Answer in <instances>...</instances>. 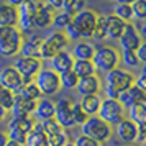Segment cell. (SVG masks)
Segmentation results:
<instances>
[{
  "mask_svg": "<svg viewBox=\"0 0 146 146\" xmlns=\"http://www.w3.org/2000/svg\"><path fill=\"white\" fill-rule=\"evenodd\" d=\"M135 84V76L126 69L115 67L112 71L105 72V86H102V90L105 94V99L118 100V95L128 87Z\"/></svg>",
  "mask_w": 146,
  "mask_h": 146,
  "instance_id": "6da1fadb",
  "label": "cell"
},
{
  "mask_svg": "<svg viewBox=\"0 0 146 146\" xmlns=\"http://www.w3.org/2000/svg\"><path fill=\"white\" fill-rule=\"evenodd\" d=\"M23 33L17 27H0V56L15 58L20 53Z\"/></svg>",
  "mask_w": 146,
  "mask_h": 146,
  "instance_id": "7a4b0ae2",
  "label": "cell"
},
{
  "mask_svg": "<svg viewBox=\"0 0 146 146\" xmlns=\"http://www.w3.org/2000/svg\"><path fill=\"white\" fill-rule=\"evenodd\" d=\"M80 135H86L99 143H105L112 138L113 126L95 115V117H89L84 121V125H80Z\"/></svg>",
  "mask_w": 146,
  "mask_h": 146,
  "instance_id": "3957f363",
  "label": "cell"
},
{
  "mask_svg": "<svg viewBox=\"0 0 146 146\" xmlns=\"http://www.w3.org/2000/svg\"><path fill=\"white\" fill-rule=\"evenodd\" d=\"M67 38L62 31H54V33L48 35L46 38L41 40L40 46V59L41 61H49L54 54L64 51L67 48Z\"/></svg>",
  "mask_w": 146,
  "mask_h": 146,
  "instance_id": "277c9868",
  "label": "cell"
},
{
  "mask_svg": "<svg viewBox=\"0 0 146 146\" xmlns=\"http://www.w3.org/2000/svg\"><path fill=\"white\" fill-rule=\"evenodd\" d=\"M35 84L40 89L41 97H48L51 99L53 95L61 90L59 84V74H56L53 69H41L40 72L35 76Z\"/></svg>",
  "mask_w": 146,
  "mask_h": 146,
  "instance_id": "5b68a950",
  "label": "cell"
},
{
  "mask_svg": "<svg viewBox=\"0 0 146 146\" xmlns=\"http://www.w3.org/2000/svg\"><path fill=\"white\" fill-rule=\"evenodd\" d=\"M35 125H36V121L33 117H12V120L8 121L7 138L25 145L28 133L35 128Z\"/></svg>",
  "mask_w": 146,
  "mask_h": 146,
  "instance_id": "8992f818",
  "label": "cell"
},
{
  "mask_svg": "<svg viewBox=\"0 0 146 146\" xmlns=\"http://www.w3.org/2000/svg\"><path fill=\"white\" fill-rule=\"evenodd\" d=\"M118 51L112 46H97L92 56V62L95 69L104 71V72H108L115 67H118Z\"/></svg>",
  "mask_w": 146,
  "mask_h": 146,
  "instance_id": "52a82bcc",
  "label": "cell"
},
{
  "mask_svg": "<svg viewBox=\"0 0 146 146\" xmlns=\"http://www.w3.org/2000/svg\"><path fill=\"white\" fill-rule=\"evenodd\" d=\"M97 17L99 15L95 13L94 10H89V8H84L77 13L72 15V23L74 28L77 30V33L80 35V38H92L94 30H95V23H97Z\"/></svg>",
  "mask_w": 146,
  "mask_h": 146,
  "instance_id": "ba28073f",
  "label": "cell"
},
{
  "mask_svg": "<svg viewBox=\"0 0 146 146\" xmlns=\"http://www.w3.org/2000/svg\"><path fill=\"white\" fill-rule=\"evenodd\" d=\"M97 117L107 121L108 125L112 126H117L121 121V120L125 118V108L121 107L118 100L115 99H104L100 102V108H99V113H97Z\"/></svg>",
  "mask_w": 146,
  "mask_h": 146,
  "instance_id": "9c48e42d",
  "label": "cell"
},
{
  "mask_svg": "<svg viewBox=\"0 0 146 146\" xmlns=\"http://www.w3.org/2000/svg\"><path fill=\"white\" fill-rule=\"evenodd\" d=\"M13 67L18 71V74L23 77L25 82H30L43 69V61L38 59V58H28V56H20L18 54V56H15Z\"/></svg>",
  "mask_w": 146,
  "mask_h": 146,
  "instance_id": "30bf717a",
  "label": "cell"
},
{
  "mask_svg": "<svg viewBox=\"0 0 146 146\" xmlns=\"http://www.w3.org/2000/svg\"><path fill=\"white\" fill-rule=\"evenodd\" d=\"M35 10H36V0H27L18 7V25H17V28L21 33H30L35 30Z\"/></svg>",
  "mask_w": 146,
  "mask_h": 146,
  "instance_id": "8fae6325",
  "label": "cell"
},
{
  "mask_svg": "<svg viewBox=\"0 0 146 146\" xmlns=\"http://www.w3.org/2000/svg\"><path fill=\"white\" fill-rule=\"evenodd\" d=\"M72 100L69 99H61L56 102V108H54V117L53 118L58 121L64 130L74 128V118H72Z\"/></svg>",
  "mask_w": 146,
  "mask_h": 146,
  "instance_id": "7c38bea8",
  "label": "cell"
},
{
  "mask_svg": "<svg viewBox=\"0 0 146 146\" xmlns=\"http://www.w3.org/2000/svg\"><path fill=\"white\" fill-rule=\"evenodd\" d=\"M23 84H25V80L13 66L3 67L0 71V87H3V89H7V90H10L17 95Z\"/></svg>",
  "mask_w": 146,
  "mask_h": 146,
  "instance_id": "4fadbf2b",
  "label": "cell"
},
{
  "mask_svg": "<svg viewBox=\"0 0 146 146\" xmlns=\"http://www.w3.org/2000/svg\"><path fill=\"white\" fill-rule=\"evenodd\" d=\"M40 35L36 33V30L30 33H23V43L20 48V56H28V58H38L40 59V46H41Z\"/></svg>",
  "mask_w": 146,
  "mask_h": 146,
  "instance_id": "5bb4252c",
  "label": "cell"
},
{
  "mask_svg": "<svg viewBox=\"0 0 146 146\" xmlns=\"http://www.w3.org/2000/svg\"><path fill=\"white\" fill-rule=\"evenodd\" d=\"M53 17L54 12L48 7L44 2L41 0H36V10H35V18H33V27L35 30H46V28L51 27L53 23Z\"/></svg>",
  "mask_w": 146,
  "mask_h": 146,
  "instance_id": "9a60e30c",
  "label": "cell"
},
{
  "mask_svg": "<svg viewBox=\"0 0 146 146\" xmlns=\"http://www.w3.org/2000/svg\"><path fill=\"white\" fill-rule=\"evenodd\" d=\"M76 90H77L80 97H84V95H99L102 92V80H100L97 74L80 77L77 86H76Z\"/></svg>",
  "mask_w": 146,
  "mask_h": 146,
  "instance_id": "2e32d148",
  "label": "cell"
},
{
  "mask_svg": "<svg viewBox=\"0 0 146 146\" xmlns=\"http://www.w3.org/2000/svg\"><path fill=\"white\" fill-rule=\"evenodd\" d=\"M118 43L121 51H136V48L143 43V38L136 33V30L133 28L131 23H126L125 31L118 38Z\"/></svg>",
  "mask_w": 146,
  "mask_h": 146,
  "instance_id": "e0dca14e",
  "label": "cell"
},
{
  "mask_svg": "<svg viewBox=\"0 0 146 146\" xmlns=\"http://www.w3.org/2000/svg\"><path fill=\"white\" fill-rule=\"evenodd\" d=\"M118 102L121 104L123 108H130V107L136 105V104H145L146 102V92H143L141 89L133 84L131 87H128L126 90L118 95Z\"/></svg>",
  "mask_w": 146,
  "mask_h": 146,
  "instance_id": "ac0fdd59",
  "label": "cell"
},
{
  "mask_svg": "<svg viewBox=\"0 0 146 146\" xmlns=\"http://www.w3.org/2000/svg\"><path fill=\"white\" fill-rule=\"evenodd\" d=\"M136 131H138V125H135L131 120L128 118H123L118 125L115 126V133L123 143H135Z\"/></svg>",
  "mask_w": 146,
  "mask_h": 146,
  "instance_id": "d6986e66",
  "label": "cell"
},
{
  "mask_svg": "<svg viewBox=\"0 0 146 146\" xmlns=\"http://www.w3.org/2000/svg\"><path fill=\"white\" fill-rule=\"evenodd\" d=\"M54 108H56V102H53L48 97H41L40 100H36V107H35V117L38 121H44L54 117Z\"/></svg>",
  "mask_w": 146,
  "mask_h": 146,
  "instance_id": "ffe728a7",
  "label": "cell"
},
{
  "mask_svg": "<svg viewBox=\"0 0 146 146\" xmlns=\"http://www.w3.org/2000/svg\"><path fill=\"white\" fill-rule=\"evenodd\" d=\"M49 61H51V69H53L54 72L62 74V72H66V71H71V69H72L74 58L71 56V53L61 51V53L54 54Z\"/></svg>",
  "mask_w": 146,
  "mask_h": 146,
  "instance_id": "44dd1931",
  "label": "cell"
},
{
  "mask_svg": "<svg viewBox=\"0 0 146 146\" xmlns=\"http://www.w3.org/2000/svg\"><path fill=\"white\" fill-rule=\"evenodd\" d=\"M35 107H36V102L27 100L20 95H15V102L10 112L13 117H31L35 113Z\"/></svg>",
  "mask_w": 146,
  "mask_h": 146,
  "instance_id": "7402d4cb",
  "label": "cell"
},
{
  "mask_svg": "<svg viewBox=\"0 0 146 146\" xmlns=\"http://www.w3.org/2000/svg\"><path fill=\"white\" fill-rule=\"evenodd\" d=\"M126 23L123 20H120L115 15H107L105 17V28H107V38L108 40H118L121 33L125 31Z\"/></svg>",
  "mask_w": 146,
  "mask_h": 146,
  "instance_id": "603a6c76",
  "label": "cell"
},
{
  "mask_svg": "<svg viewBox=\"0 0 146 146\" xmlns=\"http://www.w3.org/2000/svg\"><path fill=\"white\" fill-rule=\"evenodd\" d=\"M18 25V8L0 3V27H17Z\"/></svg>",
  "mask_w": 146,
  "mask_h": 146,
  "instance_id": "cb8c5ba5",
  "label": "cell"
},
{
  "mask_svg": "<svg viewBox=\"0 0 146 146\" xmlns=\"http://www.w3.org/2000/svg\"><path fill=\"white\" fill-rule=\"evenodd\" d=\"M100 102H102L100 95H84V97H80L77 104H79V107L84 110L87 117H95L99 113Z\"/></svg>",
  "mask_w": 146,
  "mask_h": 146,
  "instance_id": "d4e9b609",
  "label": "cell"
},
{
  "mask_svg": "<svg viewBox=\"0 0 146 146\" xmlns=\"http://www.w3.org/2000/svg\"><path fill=\"white\" fill-rule=\"evenodd\" d=\"M94 51H95V48H94L89 41H79V43H76V44H74L71 56H72L74 59L92 61Z\"/></svg>",
  "mask_w": 146,
  "mask_h": 146,
  "instance_id": "484cf974",
  "label": "cell"
},
{
  "mask_svg": "<svg viewBox=\"0 0 146 146\" xmlns=\"http://www.w3.org/2000/svg\"><path fill=\"white\" fill-rule=\"evenodd\" d=\"M23 146H49L48 145V136L44 135V131L41 130L40 123H36L35 128L28 133L27 139H25V145Z\"/></svg>",
  "mask_w": 146,
  "mask_h": 146,
  "instance_id": "4316f807",
  "label": "cell"
},
{
  "mask_svg": "<svg viewBox=\"0 0 146 146\" xmlns=\"http://www.w3.org/2000/svg\"><path fill=\"white\" fill-rule=\"evenodd\" d=\"M128 120L135 125H146V104H136L128 108Z\"/></svg>",
  "mask_w": 146,
  "mask_h": 146,
  "instance_id": "83f0119b",
  "label": "cell"
},
{
  "mask_svg": "<svg viewBox=\"0 0 146 146\" xmlns=\"http://www.w3.org/2000/svg\"><path fill=\"white\" fill-rule=\"evenodd\" d=\"M72 71L76 72L77 77H86V76H90V74H95V66H94L92 61H82V59H74L72 62Z\"/></svg>",
  "mask_w": 146,
  "mask_h": 146,
  "instance_id": "f1b7e54d",
  "label": "cell"
},
{
  "mask_svg": "<svg viewBox=\"0 0 146 146\" xmlns=\"http://www.w3.org/2000/svg\"><path fill=\"white\" fill-rule=\"evenodd\" d=\"M17 95H20V97H23V99H27V100H33V102H36V100L41 99V92H40V89L36 87L35 80L25 82Z\"/></svg>",
  "mask_w": 146,
  "mask_h": 146,
  "instance_id": "f546056e",
  "label": "cell"
},
{
  "mask_svg": "<svg viewBox=\"0 0 146 146\" xmlns=\"http://www.w3.org/2000/svg\"><path fill=\"white\" fill-rule=\"evenodd\" d=\"M79 82V77L76 76L72 69L71 71H66V72L59 74V84L61 89H66V90H76V86Z\"/></svg>",
  "mask_w": 146,
  "mask_h": 146,
  "instance_id": "4dcf8cb0",
  "label": "cell"
},
{
  "mask_svg": "<svg viewBox=\"0 0 146 146\" xmlns=\"http://www.w3.org/2000/svg\"><path fill=\"white\" fill-rule=\"evenodd\" d=\"M71 21H72V15L67 13V12H64V10H61V12H58V13H54L51 27L56 28V31H62Z\"/></svg>",
  "mask_w": 146,
  "mask_h": 146,
  "instance_id": "1f68e13d",
  "label": "cell"
},
{
  "mask_svg": "<svg viewBox=\"0 0 146 146\" xmlns=\"http://www.w3.org/2000/svg\"><path fill=\"white\" fill-rule=\"evenodd\" d=\"M113 15L118 17L120 20H123L125 23H130L133 20V10H131V5H126V3H118L113 8Z\"/></svg>",
  "mask_w": 146,
  "mask_h": 146,
  "instance_id": "d6a6232c",
  "label": "cell"
},
{
  "mask_svg": "<svg viewBox=\"0 0 146 146\" xmlns=\"http://www.w3.org/2000/svg\"><path fill=\"white\" fill-rule=\"evenodd\" d=\"M94 40L102 41L107 40V28H105V15H99L97 17V23H95V30L92 35Z\"/></svg>",
  "mask_w": 146,
  "mask_h": 146,
  "instance_id": "836d02e7",
  "label": "cell"
},
{
  "mask_svg": "<svg viewBox=\"0 0 146 146\" xmlns=\"http://www.w3.org/2000/svg\"><path fill=\"white\" fill-rule=\"evenodd\" d=\"M13 102H15V94L0 87V107H3L7 112H10L12 107H13Z\"/></svg>",
  "mask_w": 146,
  "mask_h": 146,
  "instance_id": "e575fe53",
  "label": "cell"
},
{
  "mask_svg": "<svg viewBox=\"0 0 146 146\" xmlns=\"http://www.w3.org/2000/svg\"><path fill=\"white\" fill-rule=\"evenodd\" d=\"M69 141V133H67V130H59L58 133H54V135H51V136H48V145L49 146H62L64 143H67Z\"/></svg>",
  "mask_w": 146,
  "mask_h": 146,
  "instance_id": "d590c367",
  "label": "cell"
},
{
  "mask_svg": "<svg viewBox=\"0 0 146 146\" xmlns=\"http://www.w3.org/2000/svg\"><path fill=\"white\" fill-rule=\"evenodd\" d=\"M62 3H64V12H67V13H77V12H80V10H84L86 8V0H62Z\"/></svg>",
  "mask_w": 146,
  "mask_h": 146,
  "instance_id": "8d00e7d4",
  "label": "cell"
},
{
  "mask_svg": "<svg viewBox=\"0 0 146 146\" xmlns=\"http://www.w3.org/2000/svg\"><path fill=\"white\" fill-rule=\"evenodd\" d=\"M133 20H145L146 18V0H136L131 3Z\"/></svg>",
  "mask_w": 146,
  "mask_h": 146,
  "instance_id": "74e56055",
  "label": "cell"
},
{
  "mask_svg": "<svg viewBox=\"0 0 146 146\" xmlns=\"http://www.w3.org/2000/svg\"><path fill=\"white\" fill-rule=\"evenodd\" d=\"M72 118H74V125L76 126L84 125V121L89 118L86 113H84V110L79 107V104H76V102L72 104Z\"/></svg>",
  "mask_w": 146,
  "mask_h": 146,
  "instance_id": "f35d334b",
  "label": "cell"
},
{
  "mask_svg": "<svg viewBox=\"0 0 146 146\" xmlns=\"http://www.w3.org/2000/svg\"><path fill=\"white\" fill-rule=\"evenodd\" d=\"M121 59H123V62H125L128 67L139 66V61H138V58H136V53H135V51H123V53H121Z\"/></svg>",
  "mask_w": 146,
  "mask_h": 146,
  "instance_id": "ab89813d",
  "label": "cell"
},
{
  "mask_svg": "<svg viewBox=\"0 0 146 146\" xmlns=\"http://www.w3.org/2000/svg\"><path fill=\"white\" fill-rule=\"evenodd\" d=\"M74 146H102V143H99V141H95V139H92V138H89L86 135H79V136L76 138V141H74Z\"/></svg>",
  "mask_w": 146,
  "mask_h": 146,
  "instance_id": "60d3db41",
  "label": "cell"
},
{
  "mask_svg": "<svg viewBox=\"0 0 146 146\" xmlns=\"http://www.w3.org/2000/svg\"><path fill=\"white\" fill-rule=\"evenodd\" d=\"M135 86L138 87V89H141L143 92H146V72L145 71L139 76H135Z\"/></svg>",
  "mask_w": 146,
  "mask_h": 146,
  "instance_id": "b9f144b4",
  "label": "cell"
},
{
  "mask_svg": "<svg viewBox=\"0 0 146 146\" xmlns=\"http://www.w3.org/2000/svg\"><path fill=\"white\" fill-rule=\"evenodd\" d=\"M44 3H46L48 7L53 10V12H61V10L64 8L62 0H44Z\"/></svg>",
  "mask_w": 146,
  "mask_h": 146,
  "instance_id": "7bdbcfd3",
  "label": "cell"
},
{
  "mask_svg": "<svg viewBox=\"0 0 146 146\" xmlns=\"http://www.w3.org/2000/svg\"><path fill=\"white\" fill-rule=\"evenodd\" d=\"M136 58H138V61H139V64H145L146 62V44L145 43H141L138 48H136Z\"/></svg>",
  "mask_w": 146,
  "mask_h": 146,
  "instance_id": "ee69618b",
  "label": "cell"
},
{
  "mask_svg": "<svg viewBox=\"0 0 146 146\" xmlns=\"http://www.w3.org/2000/svg\"><path fill=\"white\" fill-rule=\"evenodd\" d=\"M145 141H146V125H139L138 131H136V139H135V143L145 145Z\"/></svg>",
  "mask_w": 146,
  "mask_h": 146,
  "instance_id": "f6af8a7d",
  "label": "cell"
},
{
  "mask_svg": "<svg viewBox=\"0 0 146 146\" xmlns=\"http://www.w3.org/2000/svg\"><path fill=\"white\" fill-rule=\"evenodd\" d=\"M23 2H27V0H7V3L8 5H12V7H20L21 3H23Z\"/></svg>",
  "mask_w": 146,
  "mask_h": 146,
  "instance_id": "bcb514c9",
  "label": "cell"
},
{
  "mask_svg": "<svg viewBox=\"0 0 146 146\" xmlns=\"http://www.w3.org/2000/svg\"><path fill=\"white\" fill-rule=\"evenodd\" d=\"M8 141L7 138V133H3V131H0V146H5V143Z\"/></svg>",
  "mask_w": 146,
  "mask_h": 146,
  "instance_id": "7dc6e473",
  "label": "cell"
},
{
  "mask_svg": "<svg viewBox=\"0 0 146 146\" xmlns=\"http://www.w3.org/2000/svg\"><path fill=\"white\" fill-rule=\"evenodd\" d=\"M7 110H5V108H3V107H0V121H3V120L7 118Z\"/></svg>",
  "mask_w": 146,
  "mask_h": 146,
  "instance_id": "c3c4849f",
  "label": "cell"
},
{
  "mask_svg": "<svg viewBox=\"0 0 146 146\" xmlns=\"http://www.w3.org/2000/svg\"><path fill=\"white\" fill-rule=\"evenodd\" d=\"M5 146H23V145H21V143H17L13 139H8L7 143H5Z\"/></svg>",
  "mask_w": 146,
  "mask_h": 146,
  "instance_id": "681fc988",
  "label": "cell"
},
{
  "mask_svg": "<svg viewBox=\"0 0 146 146\" xmlns=\"http://www.w3.org/2000/svg\"><path fill=\"white\" fill-rule=\"evenodd\" d=\"M118 3H126V5H131L133 2H136V0H117Z\"/></svg>",
  "mask_w": 146,
  "mask_h": 146,
  "instance_id": "f907efd6",
  "label": "cell"
},
{
  "mask_svg": "<svg viewBox=\"0 0 146 146\" xmlns=\"http://www.w3.org/2000/svg\"><path fill=\"white\" fill-rule=\"evenodd\" d=\"M62 146H74V143H71V141H67V143H64Z\"/></svg>",
  "mask_w": 146,
  "mask_h": 146,
  "instance_id": "816d5d0a",
  "label": "cell"
},
{
  "mask_svg": "<svg viewBox=\"0 0 146 146\" xmlns=\"http://www.w3.org/2000/svg\"><path fill=\"white\" fill-rule=\"evenodd\" d=\"M104 2H113V0H104Z\"/></svg>",
  "mask_w": 146,
  "mask_h": 146,
  "instance_id": "f5cc1de1",
  "label": "cell"
}]
</instances>
